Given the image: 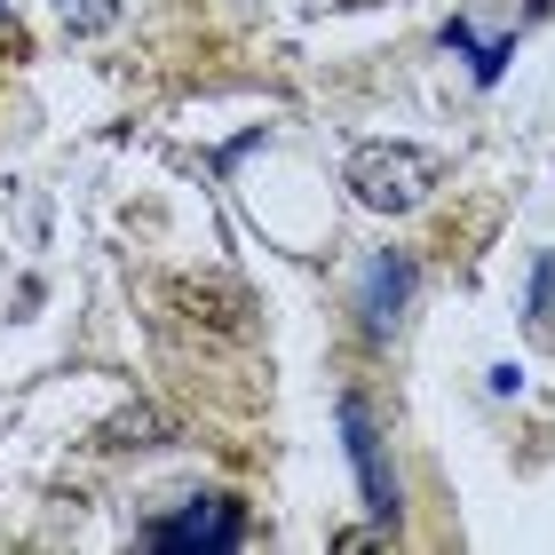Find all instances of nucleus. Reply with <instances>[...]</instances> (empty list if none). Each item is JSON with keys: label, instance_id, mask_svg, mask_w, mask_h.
I'll list each match as a JSON object with an SVG mask.
<instances>
[{"label": "nucleus", "instance_id": "obj_1", "mask_svg": "<svg viewBox=\"0 0 555 555\" xmlns=\"http://www.w3.org/2000/svg\"><path fill=\"white\" fill-rule=\"evenodd\" d=\"M444 183V159L421 143H365L349 151V198L365 215H413L428 191Z\"/></svg>", "mask_w": 555, "mask_h": 555}, {"label": "nucleus", "instance_id": "obj_2", "mask_svg": "<svg viewBox=\"0 0 555 555\" xmlns=\"http://www.w3.org/2000/svg\"><path fill=\"white\" fill-rule=\"evenodd\" d=\"M238 540H246L238 500H191V508L143 524V547H159V555H222V547H238Z\"/></svg>", "mask_w": 555, "mask_h": 555}, {"label": "nucleus", "instance_id": "obj_3", "mask_svg": "<svg viewBox=\"0 0 555 555\" xmlns=\"http://www.w3.org/2000/svg\"><path fill=\"white\" fill-rule=\"evenodd\" d=\"M341 437H349V461H358V485H365V508L397 524V476L382 468V437H373V413L365 397H341Z\"/></svg>", "mask_w": 555, "mask_h": 555}, {"label": "nucleus", "instance_id": "obj_4", "mask_svg": "<svg viewBox=\"0 0 555 555\" xmlns=\"http://www.w3.org/2000/svg\"><path fill=\"white\" fill-rule=\"evenodd\" d=\"M405 294H413V262H405V255H382V262L365 270V301H358V310H365V334H389V325L405 318Z\"/></svg>", "mask_w": 555, "mask_h": 555}, {"label": "nucleus", "instance_id": "obj_5", "mask_svg": "<svg viewBox=\"0 0 555 555\" xmlns=\"http://www.w3.org/2000/svg\"><path fill=\"white\" fill-rule=\"evenodd\" d=\"M444 40H452V48H468V64H476V80H485V88L500 80V64H508V40H476V24H468V16H452V33H444Z\"/></svg>", "mask_w": 555, "mask_h": 555}, {"label": "nucleus", "instance_id": "obj_6", "mask_svg": "<svg viewBox=\"0 0 555 555\" xmlns=\"http://www.w3.org/2000/svg\"><path fill=\"white\" fill-rule=\"evenodd\" d=\"M56 24H64V33H112V24H119V0H56Z\"/></svg>", "mask_w": 555, "mask_h": 555}, {"label": "nucleus", "instance_id": "obj_7", "mask_svg": "<svg viewBox=\"0 0 555 555\" xmlns=\"http://www.w3.org/2000/svg\"><path fill=\"white\" fill-rule=\"evenodd\" d=\"M382 540H389V532H341L334 547H341V555H365V547H382Z\"/></svg>", "mask_w": 555, "mask_h": 555}, {"label": "nucleus", "instance_id": "obj_8", "mask_svg": "<svg viewBox=\"0 0 555 555\" xmlns=\"http://www.w3.org/2000/svg\"><path fill=\"white\" fill-rule=\"evenodd\" d=\"M0 24H9V9H0Z\"/></svg>", "mask_w": 555, "mask_h": 555}]
</instances>
